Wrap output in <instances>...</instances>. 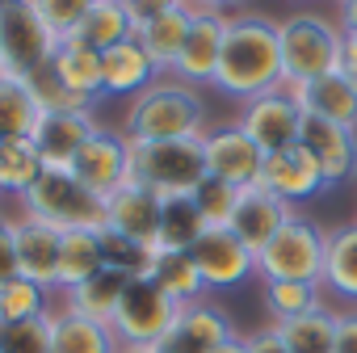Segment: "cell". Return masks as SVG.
<instances>
[{
  "mask_svg": "<svg viewBox=\"0 0 357 353\" xmlns=\"http://www.w3.org/2000/svg\"><path fill=\"white\" fill-rule=\"evenodd\" d=\"M282 38L278 22L265 13H236L223 34V55H219V76L215 89L240 101L265 97L282 89Z\"/></svg>",
  "mask_w": 357,
  "mask_h": 353,
  "instance_id": "obj_1",
  "label": "cell"
},
{
  "mask_svg": "<svg viewBox=\"0 0 357 353\" xmlns=\"http://www.w3.org/2000/svg\"><path fill=\"white\" fill-rule=\"evenodd\" d=\"M130 143H160V139H202L211 130V110L198 89L181 80H155L143 89L118 126Z\"/></svg>",
  "mask_w": 357,
  "mask_h": 353,
  "instance_id": "obj_2",
  "label": "cell"
},
{
  "mask_svg": "<svg viewBox=\"0 0 357 353\" xmlns=\"http://www.w3.org/2000/svg\"><path fill=\"white\" fill-rule=\"evenodd\" d=\"M130 181L168 198L194 194L206 181L202 139H160V143H130Z\"/></svg>",
  "mask_w": 357,
  "mask_h": 353,
  "instance_id": "obj_3",
  "label": "cell"
},
{
  "mask_svg": "<svg viewBox=\"0 0 357 353\" xmlns=\"http://www.w3.org/2000/svg\"><path fill=\"white\" fill-rule=\"evenodd\" d=\"M278 38H282L286 84H307V80L340 72V55H344L340 26L315 17V13H294V17L278 22Z\"/></svg>",
  "mask_w": 357,
  "mask_h": 353,
  "instance_id": "obj_4",
  "label": "cell"
},
{
  "mask_svg": "<svg viewBox=\"0 0 357 353\" xmlns=\"http://www.w3.org/2000/svg\"><path fill=\"white\" fill-rule=\"evenodd\" d=\"M22 215L51 223L55 232H101L105 227V198H97L93 190H84L72 172H43L38 186L22 198Z\"/></svg>",
  "mask_w": 357,
  "mask_h": 353,
  "instance_id": "obj_5",
  "label": "cell"
},
{
  "mask_svg": "<svg viewBox=\"0 0 357 353\" xmlns=\"http://www.w3.org/2000/svg\"><path fill=\"white\" fill-rule=\"evenodd\" d=\"M55 47L59 38L38 17L34 0H0V72L5 76L34 80L51 68Z\"/></svg>",
  "mask_w": 357,
  "mask_h": 353,
  "instance_id": "obj_6",
  "label": "cell"
},
{
  "mask_svg": "<svg viewBox=\"0 0 357 353\" xmlns=\"http://www.w3.org/2000/svg\"><path fill=\"white\" fill-rule=\"evenodd\" d=\"M324 257H328V232H319L311 219L294 215L257 253V278L261 282H315L319 286Z\"/></svg>",
  "mask_w": 357,
  "mask_h": 353,
  "instance_id": "obj_7",
  "label": "cell"
},
{
  "mask_svg": "<svg viewBox=\"0 0 357 353\" xmlns=\"http://www.w3.org/2000/svg\"><path fill=\"white\" fill-rule=\"evenodd\" d=\"M176 307L151 278H130L122 299H118V311L109 320L118 345H139V349H151L176 320Z\"/></svg>",
  "mask_w": 357,
  "mask_h": 353,
  "instance_id": "obj_8",
  "label": "cell"
},
{
  "mask_svg": "<svg viewBox=\"0 0 357 353\" xmlns=\"http://www.w3.org/2000/svg\"><path fill=\"white\" fill-rule=\"evenodd\" d=\"M84 190H93L97 198H109L114 190H122L130 181V139L122 130L97 126L93 139L76 151L72 168H68Z\"/></svg>",
  "mask_w": 357,
  "mask_h": 353,
  "instance_id": "obj_9",
  "label": "cell"
},
{
  "mask_svg": "<svg viewBox=\"0 0 357 353\" xmlns=\"http://www.w3.org/2000/svg\"><path fill=\"white\" fill-rule=\"evenodd\" d=\"M202 156H206V176H219V181H227L236 190H248L261 181L265 151L252 143V135L240 122L211 126L202 135Z\"/></svg>",
  "mask_w": 357,
  "mask_h": 353,
  "instance_id": "obj_10",
  "label": "cell"
},
{
  "mask_svg": "<svg viewBox=\"0 0 357 353\" xmlns=\"http://www.w3.org/2000/svg\"><path fill=\"white\" fill-rule=\"evenodd\" d=\"M236 336V324L223 307L198 299L176 311L172 328L151 345V353H219Z\"/></svg>",
  "mask_w": 357,
  "mask_h": 353,
  "instance_id": "obj_11",
  "label": "cell"
},
{
  "mask_svg": "<svg viewBox=\"0 0 357 353\" xmlns=\"http://www.w3.org/2000/svg\"><path fill=\"white\" fill-rule=\"evenodd\" d=\"M227 13L219 9H194V22H190V34H185V47L172 63V80H181L190 89L198 84H215L219 76V55H223V34H227Z\"/></svg>",
  "mask_w": 357,
  "mask_h": 353,
  "instance_id": "obj_12",
  "label": "cell"
},
{
  "mask_svg": "<svg viewBox=\"0 0 357 353\" xmlns=\"http://www.w3.org/2000/svg\"><path fill=\"white\" fill-rule=\"evenodd\" d=\"M190 253L198 261V273H202L206 290H231V286H244L257 273V253L231 227H206L202 240Z\"/></svg>",
  "mask_w": 357,
  "mask_h": 353,
  "instance_id": "obj_13",
  "label": "cell"
},
{
  "mask_svg": "<svg viewBox=\"0 0 357 353\" xmlns=\"http://www.w3.org/2000/svg\"><path fill=\"white\" fill-rule=\"evenodd\" d=\"M240 126H244V130L252 135V143L269 156V151H282V147L298 143V135H303V110H298V101L290 97V89L282 84V89H273V93H265V97L244 101Z\"/></svg>",
  "mask_w": 357,
  "mask_h": 353,
  "instance_id": "obj_14",
  "label": "cell"
},
{
  "mask_svg": "<svg viewBox=\"0 0 357 353\" xmlns=\"http://www.w3.org/2000/svg\"><path fill=\"white\" fill-rule=\"evenodd\" d=\"M101 122L93 118V110H55V114H43L38 126H34V147L43 156V164L51 172H68L76 151L93 139Z\"/></svg>",
  "mask_w": 357,
  "mask_h": 353,
  "instance_id": "obj_15",
  "label": "cell"
},
{
  "mask_svg": "<svg viewBox=\"0 0 357 353\" xmlns=\"http://www.w3.org/2000/svg\"><path fill=\"white\" fill-rule=\"evenodd\" d=\"M261 186H265L269 194H278L282 202H290V206H298V202L315 198L319 190H328V186H324V172H319V164H315V156H311L303 143H290V147L265 156Z\"/></svg>",
  "mask_w": 357,
  "mask_h": 353,
  "instance_id": "obj_16",
  "label": "cell"
},
{
  "mask_svg": "<svg viewBox=\"0 0 357 353\" xmlns=\"http://www.w3.org/2000/svg\"><path fill=\"white\" fill-rule=\"evenodd\" d=\"M298 143L315 156V164L324 172V186H344V181H353V176H357V130L303 114Z\"/></svg>",
  "mask_w": 357,
  "mask_h": 353,
  "instance_id": "obj_17",
  "label": "cell"
},
{
  "mask_svg": "<svg viewBox=\"0 0 357 353\" xmlns=\"http://www.w3.org/2000/svg\"><path fill=\"white\" fill-rule=\"evenodd\" d=\"M105 232L130 240V244H143L155 253V236H160V194L126 181L122 190H114L105 198Z\"/></svg>",
  "mask_w": 357,
  "mask_h": 353,
  "instance_id": "obj_18",
  "label": "cell"
},
{
  "mask_svg": "<svg viewBox=\"0 0 357 353\" xmlns=\"http://www.w3.org/2000/svg\"><path fill=\"white\" fill-rule=\"evenodd\" d=\"M286 219H294V206L282 202L278 194H269V190L257 181V186L240 190V202H236V215H231L227 227H231L252 253H261V248L286 227Z\"/></svg>",
  "mask_w": 357,
  "mask_h": 353,
  "instance_id": "obj_19",
  "label": "cell"
},
{
  "mask_svg": "<svg viewBox=\"0 0 357 353\" xmlns=\"http://www.w3.org/2000/svg\"><path fill=\"white\" fill-rule=\"evenodd\" d=\"M13 236H17V273L26 282L59 290V244H63V232L22 215V219H13Z\"/></svg>",
  "mask_w": 357,
  "mask_h": 353,
  "instance_id": "obj_20",
  "label": "cell"
},
{
  "mask_svg": "<svg viewBox=\"0 0 357 353\" xmlns=\"http://www.w3.org/2000/svg\"><path fill=\"white\" fill-rule=\"evenodd\" d=\"M286 89H290V97L298 101V110L307 118H324V122L357 130V93H353V84L340 72L307 80V84H286Z\"/></svg>",
  "mask_w": 357,
  "mask_h": 353,
  "instance_id": "obj_21",
  "label": "cell"
},
{
  "mask_svg": "<svg viewBox=\"0 0 357 353\" xmlns=\"http://www.w3.org/2000/svg\"><path fill=\"white\" fill-rule=\"evenodd\" d=\"M155 80H160V68L135 38L101 55V93L105 97H139Z\"/></svg>",
  "mask_w": 357,
  "mask_h": 353,
  "instance_id": "obj_22",
  "label": "cell"
},
{
  "mask_svg": "<svg viewBox=\"0 0 357 353\" xmlns=\"http://www.w3.org/2000/svg\"><path fill=\"white\" fill-rule=\"evenodd\" d=\"M118 336L109 324L89 320L72 307H51V353H118Z\"/></svg>",
  "mask_w": 357,
  "mask_h": 353,
  "instance_id": "obj_23",
  "label": "cell"
},
{
  "mask_svg": "<svg viewBox=\"0 0 357 353\" xmlns=\"http://www.w3.org/2000/svg\"><path fill=\"white\" fill-rule=\"evenodd\" d=\"M135 30H139V22H135V13H130L126 0H97V5L84 13V22L72 30V38H76V43H84L89 51L105 55V51H114V47L130 43V38H135Z\"/></svg>",
  "mask_w": 357,
  "mask_h": 353,
  "instance_id": "obj_24",
  "label": "cell"
},
{
  "mask_svg": "<svg viewBox=\"0 0 357 353\" xmlns=\"http://www.w3.org/2000/svg\"><path fill=\"white\" fill-rule=\"evenodd\" d=\"M51 76L72 93V97H80V101H101L105 93H101V55L97 51H89L84 43H76V38H59V47H55V55H51Z\"/></svg>",
  "mask_w": 357,
  "mask_h": 353,
  "instance_id": "obj_25",
  "label": "cell"
},
{
  "mask_svg": "<svg viewBox=\"0 0 357 353\" xmlns=\"http://www.w3.org/2000/svg\"><path fill=\"white\" fill-rule=\"evenodd\" d=\"M319 290L357 307V219L328 232V257H324Z\"/></svg>",
  "mask_w": 357,
  "mask_h": 353,
  "instance_id": "obj_26",
  "label": "cell"
},
{
  "mask_svg": "<svg viewBox=\"0 0 357 353\" xmlns=\"http://www.w3.org/2000/svg\"><path fill=\"white\" fill-rule=\"evenodd\" d=\"M190 22H194V9H190V5H181V9L164 13V17L139 22V30H135V43H139V47L151 55V63H155L160 72H172L176 55H181V47H185Z\"/></svg>",
  "mask_w": 357,
  "mask_h": 353,
  "instance_id": "obj_27",
  "label": "cell"
},
{
  "mask_svg": "<svg viewBox=\"0 0 357 353\" xmlns=\"http://www.w3.org/2000/svg\"><path fill=\"white\" fill-rule=\"evenodd\" d=\"M206 232V219L198 215L190 194H168L160 198V236L155 253H190Z\"/></svg>",
  "mask_w": 357,
  "mask_h": 353,
  "instance_id": "obj_28",
  "label": "cell"
},
{
  "mask_svg": "<svg viewBox=\"0 0 357 353\" xmlns=\"http://www.w3.org/2000/svg\"><path fill=\"white\" fill-rule=\"evenodd\" d=\"M43 118V105L30 89V80L0 72V143L13 139H34V126Z\"/></svg>",
  "mask_w": 357,
  "mask_h": 353,
  "instance_id": "obj_29",
  "label": "cell"
},
{
  "mask_svg": "<svg viewBox=\"0 0 357 353\" xmlns=\"http://www.w3.org/2000/svg\"><path fill=\"white\" fill-rule=\"evenodd\" d=\"M147 278L176 303V307H185V303H198L206 294V282L198 273V261L194 253H155L151 257V269Z\"/></svg>",
  "mask_w": 357,
  "mask_h": 353,
  "instance_id": "obj_30",
  "label": "cell"
},
{
  "mask_svg": "<svg viewBox=\"0 0 357 353\" xmlns=\"http://www.w3.org/2000/svg\"><path fill=\"white\" fill-rule=\"evenodd\" d=\"M105 269V244H101V232H63V244H59V290H72L89 278H97Z\"/></svg>",
  "mask_w": 357,
  "mask_h": 353,
  "instance_id": "obj_31",
  "label": "cell"
},
{
  "mask_svg": "<svg viewBox=\"0 0 357 353\" xmlns=\"http://www.w3.org/2000/svg\"><path fill=\"white\" fill-rule=\"evenodd\" d=\"M126 273H118V269H101L97 278H89V282H80V286H72V290H63V307H72V311H80V315H89V320H101V324H109L114 320V311H118V299H122V290H126Z\"/></svg>",
  "mask_w": 357,
  "mask_h": 353,
  "instance_id": "obj_32",
  "label": "cell"
},
{
  "mask_svg": "<svg viewBox=\"0 0 357 353\" xmlns=\"http://www.w3.org/2000/svg\"><path fill=\"white\" fill-rule=\"evenodd\" d=\"M47 172L34 139H13V143H0V198L13 194L17 202L38 186V176Z\"/></svg>",
  "mask_w": 357,
  "mask_h": 353,
  "instance_id": "obj_33",
  "label": "cell"
},
{
  "mask_svg": "<svg viewBox=\"0 0 357 353\" xmlns=\"http://www.w3.org/2000/svg\"><path fill=\"white\" fill-rule=\"evenodd\" d=\"M278 332L290 345V353H332V345H336V311L328 303H319L315 311L278 324Z\"/></svg>",
  "mask_w": 357,
  "mask_h": 353,
  "instance_id": "obj_34",
  "label": "cell"
},
{
  "mask_svg": "<svg viewBox=\"0 0 357 353\" xmlns=\"http://www.w3.org/2000/svg\"><path fill=\"white\" fill-rule=\"evenodd\" d=\"M261 303L273 324H286V320L315 311L324 303V290L315 282H261Z\"/></svg>",
  "mask_w": 357,
  "mask_h": 353,
  "instance_id": "obj_35",
  "label": "cell"
},
{
  "mask_svg": "<svg viewBox=\"0 0 357 353\" xmlns=\"http://www.w3.org/2000/svg\"><path fill=\"white\" fill-rule=\"evenodd\" d=\"M51 311V290L38 286V282H9L0 290V324H22V320H38Z\"/></svg>",
  "mask_w": 357,
  "mask_h": 353,
  "instance_id": "obj_36",
  "label": "cell"
},
{
  "mask_svg": "<svg viewBox=\"0 0 357 353\" xmlns=\"http://www.w3.org/2000/svg\"><path fill=\"white\" fill-rule=\"evenodd\" d=\"M190 198H194L198 215L206 219V227H227V223H231V215H236L240 190H236V186H227V181H219V176H206V181H202Z\"/></svg>",
  "mask_w": 357,
  "mask_h": 353,
  "instance_id": "obj_37",
  "label": "cell"
},
{
  "mask_svg": "<svg viewBox=\"0 0 357 353\" xmlns=\"http://www.w3.org/2000/svg\"><path fill=\"white\" fill-rule=\"evenodd\" d=\"M0 353H51V311L22 324H0Z\"/></svg>",
  "mask_w": 357,
  "mask_h": 353,
  "instance_id": "obj_38",
  "label": "cell"
},
{
  "mask_svg": "<svg viewBox=\"0 0 357 353\" xmlns=\"http://www.w3.org/2000/svg\"><path fill=\"white\" fill-rule=\"evenodd\" d=\"M97 5V0H34L38 17L47 22V30L55 38H72V30L84 22V13Z\"/></svg>",
  "mask_w": 357,
  "mask_h": 353,
  "instance_id": "obj_39",
  "label": "cell"
},
{
  "mask_svg": "<svg viewBox=\"0 0 357 353\" xmlns=\"http://www.w3.org/2000/svg\"><path fill=\"white\" fill-rule=\"evenodd\" d=\"M17 236H13V219L0 215V290L9 282H17Z\"/></svg>",
  "mask_w": 357,
  "mask_h": 353,
  "instance_id": "obj_40",
  "label": "cell"
},
{
  "mask_svg": "<svg viewBox=\"0 0 357 353\" xmlns=\"http://www.w3.org/2000/svg\"><path fill=\"white\" fill-rule=\"evenodd\" d=\"M332 353H357V307L336 311V345Z\"/></svg>",
  "mask_w": 357,
  "mask_h": 353,
  "instance_id": "obj_41",
  "label": "cell"
},
{
  "mask_svg": "<svg viewBox=\"0 0 357 353\" xmlns=\"http://www.w3.org/2000/svg\"><path fill=\"white\" fill-rule=\"evenodd\" d=\"M244 345H248V353H290V345L282 340L278 324H269V328H261V332L244 336Z\"/></svg>",
  "mask_w": 357,
  "mask_h": 353,
  "instance_id": "obj_42",
  "label": "cell"
},
{
  "mask_svg": "<svg viewBox=\"0 0 357 353\" xmlns=\"http://www.w3.org/2000/svg\"><path fill=\"white\" fill-rule=\"evenodd\" d=\"M126 5H130L135 22H151V17H164V13H172V9H181L185 0H126Z\"/></svg>",
  "mask_w": 357,
  "mask_h": 353,
  "instance_id": "obj_43",
  "label": "cell"
},
{
  "mask_svg": "<svg viewBox=\"0 0 357 353\" xmlns=\"http://www.w3.org/2000/svg\"><path fill=\"white\" fill-rule=\"evenodd\" d=\"M340 76L353 84V93H357V43L353 38H344V55H340Z\"/></svg>",
  "mask_w": 357,
  "mask_h": 353,
  "instance_id": "obj_44",
  "label": "cell"
},
{
  "mask_svg": "<svg viewBox=\"0 0 357 353\" xmlns=\"http://www.w3.org/2000/svg\"><path fill=\"white\" fill-rule=\"evenodd\" d=\"M340 34H357V0H340Z\"/></svg>",
  "mask_w": 357,
  "mask_h": 353,
  "instance_id": "obj_45",
  "label": "cell"
},
{
  "mask_svg": "<svg viewBox=\"0 0 357 353\" xmlns=\"http://www.w3.org/2000/svg\"><path fill=\"white\" fill-rule=\"evenodd\" d=\"M190 9H219V13H227V9H240L244 0H185Z\"/></svg>",
  "mask_w": 357,
  "mask_h": 353,
  "instance_id": "obj_46",
  "label": "cell"
},
{
  "mask_svg": "<svg viewBox=\"0 0 357 353\" xmlns=\"http://www.w3.org/2000/svg\"><path fill=\"white\" fill-rule=\"evenodd\" d=\"M219 353H248V345H244V336H231V340H227Z\"/></svg>",
  "mask_w": 357,
  "mask_h": 353,
  "instance_id": "obj_47",
  "label": "cell"
},
{
  "mask_svg": "<svg viewBox=\"0 0 357 353\" xmlns=\"http://www.w3.org/2000/svg\"><path fill=\"white\" fill-rule=\"evenodd\" d=\"M118 353H151V349H139V345H122Z\"/></svg>",
  "mask_w": 357,
  "mask_h": 353,
  "instance_id": "obj_48",
  "label": "cell"
},
{
  "mask_svg": "<svg viewBox=\"0 0 357 353\" xmlns=\"http://www.w3.org/2000/svg\"><path fill=\"white\" fill-rule=\"evenodd\" d=\"M336 5H340V0H336Z\"/></svg>",
  "mask_w": 357,
  "mask_h": 353,
  "instance_id": "obj_49",
  "label": "cell"
}]
</instances>
